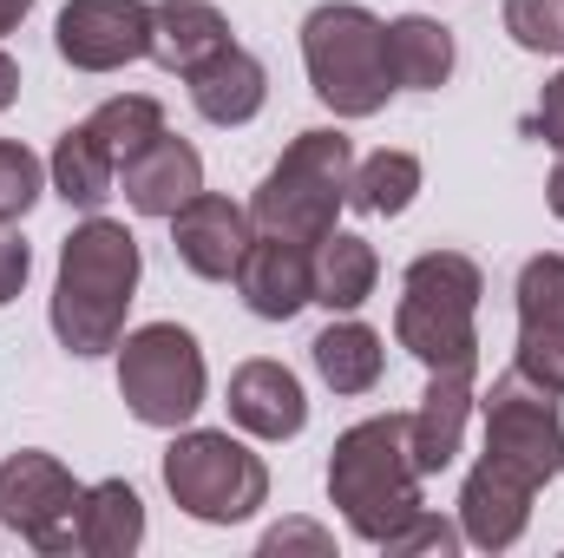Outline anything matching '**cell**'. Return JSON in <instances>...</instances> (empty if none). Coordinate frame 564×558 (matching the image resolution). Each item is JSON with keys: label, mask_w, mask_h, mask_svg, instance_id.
Segmentation results:
<instances>
[{"label": "cell", "mask_w": 564, "mask_h": 558, "mask_svg": "<svg viewBox=\"0 0 564 558\" xmlns=\"http://www.w3.org/2000/svg\"><path fill=\"white\" fill-rule=\"evenodd\" d=\"M302 66L315 99L335 119H375L394 93L388 66V20H375L361 0H328L302 20Z\"/></svg>", "instance_id": "5"}, {"label": "cell", "mask_w": 564, "mask_h": 558, "mask_svg": "<svg viewBox=\"0 0 564 558\" xmlns=\"http://www.w3.org/2000/svg\"><path fill=\"white\" fill-rule=\"evenodd\" d=\"M289 546H308V552H335V539L322 533V526H308V519H282L263 533V552H289Z\"/></svg>", "instance_id": "31"}, {"label": "cell", "mask_w": 564, "mask_h": 558, "mask_svg": "<svg viewBox=\"0 0 564 558\" xmlns=\"http://www.w3.org/2000/svg\"><path fill=\"white\" fill-rule=\"evenodd\" d=\"M164 493L197 526H243L270 500V466L217 427H184L164 447Z\"/></svg>", "instance_id": "7"}, {"label": "cell", "mask_w": 564, "mask_h": 558, "mask_svg": "<svg viewBox=\"0 0 564 558\" xmlns=\"http://www.w3.org/2000/svg\"><path fill=\"white\" fill-rule=\"evenodd\" d=\"M479 415H486V447L459 486V533L479 552H512L532 526L539 486H552L564 473L558 388L532 382L525 368H506L492 395L479 401Z\"/></svg>", "instance_id": "1"}, {"label": "cell", "mask_w": 564, "mask_h": 558, "mask_svg": "<svg viewBox=\"0 0 564 558\" xmlns=\"http://www.w3.org/2000/svg\"><path fill=\"white\" fill-rule=\"evenodd\" d=\"M79 513L86 486L40 447H20L0 460V526L20 533L33 552H79Z\"/></svg>", "instance_id": "9"}, {"label": "cell", "mask_w": 564, "mask_h": 558, "mask_svg": "<svg viewBox=\"0 0 564 558\" xmlns=\"http://www.w3.org/2000/svg\"><path fill=\"white\" fill-rule=\"evenodd\" d=\"M86 126H93V139L112 151V164H126V158H139L144 144L164 132V106L144 99V93H119V99H106Z\"/></svg>", "instance_id": "25"}, {"label": "cell", "mask_w": 564, "mask_h": 558, "mask_svg": "<svg viewBox=\"0 0 564 558\" xmlns=\"http://www.w3.org/2000/svg\"><path fill=\"white\" fill-rule=\"evenodd\" d=\"M525 132H532V139H545L552 151H564V73L539 93V112L525 119Z\"/></svg>", "instance_id": "30"}, {"label": "cell", "mask_w": 564, "mask_h": 558, "mask_svg": "<svg viewBox=\"0 0 564 558\" xmlns=\"http://www.w3.org/2000/svg\"><path fill=\"white\" fill-rule=\"evenodd\" d=\"M46 178H53V191L73 211H99L112 197V184H119V164H112L106 144L93 139V126H73V132H59V144H53Z\"/></svg>", "instance_id": "23"}, {"label": "cell", "mask_w": 564, "mask_h": 558, "mask_svg": "<svg viewBox=\"0 0 564 558\" xmlns=\"http://www.w3.org/2000/svg\"><path fill=\"white\" fill-rule=\"evenodd\" d=\"M421 191V158L414 151H375L368 164H355L348 178V204L368 217H401Z\"/></svg>", "instance_id": "24"}, {"label": "cell", "mask_w": 564, "mask_h": 558, "mask_svg": "<svg viewBox=\"0 0 564 558\" xmlns=\"http://www.w3.org/2000/svg\"><path fill=\"white\" fill-rule=\"evenodd\" d=\"M53 46L73 73H119L151 53V7L144 0H66L53 20Z\"/></svg>", "instance_id": "10"}, {"label": "cell", "mask_w": 564, "mask_h": 558, "mask_svg": "<svg viewBox=\"0 0 564 558\" xmlns=\"http://www.w3.org/2000/svg\"><path fill=\"white\" fill-rule=\"evenodd\" d=\"M348 178H355V144L328 126L295 132L289 151L270 164V178L250 197V224L263 237H289V244H322L348 204Z\"/></svg>", "instance_id": "6"}, {"label": "cell", "mask_w": 564, "mask_h": 558, "mask_svg": "<svg viewBox=\"0 0 564 558\" xmlns=\"http://www.w3.org/2000/svg\"><path fill=\"white\" fill-rule=\"evenodd\" d=\"M224 46H237L230 40V20L210 7V0H158L151 7V53L144 60H158L164 73H177V79H191L204 60H217Z\"/></svg>", "instance_id": "17"}, {"label": "cell", "mask_w": 564, "mask_h": 558, "mask_svg": "<svg viewBox=\"0 0 564 558\" xmlns=\"http://www.w3.org/2000/svg\"><path fill=\"white\" fill-rule=\"evenodd\" d=\"M545 197H552V211L564 217V151H558V171H552V184H545Z\"/></svg>", "instance_id": "34"}, {"label": "cell", "mask_w": 564, "mask_h": 558, "mask_svg": "<svg viewBox=\"0 0 564 558\" xmlns=\"http://www.w3.org/2000/svg\"><path fill=\"white\" fill-rule=\"evenodd\" d=\"M139 277H144L139 237L93 211L59 244V282H53V335H59V348H73L79 362L119 348L126 342V309L139 296Z\"/></svg>", "instance_id": "2"}, {"label": "cell", "mask_w": 564, "mask_h": 558, "mask_svg": "<svg viewBox=\"0 0 564 558\" xmlns=\"http://www.w3.org/2000/svg\"><path fill=\"white\" fill-rule=\"evenodd\" d=\"M263 99H270V73H263V60L243 53V46H224L217 60H204V66L191 73V106H197L210 126H250V119L263 112Z\"/></svg>", "instance_id": "18"}, {"label": "cell", "mask_w": 564, "mask_h": 558, "mask_svg": "<svg viewBox=\"0 0 564 558\" xmlns=\"http://www.w3.org/2000/svg\"><path fill=\"white\" fill-rule=\"evenodd\" d=\"M20 99V66H13V53H0V112Z\"/></svg>", "instance_id": "32"}, {"label": "cell", "mask_w": 564, "mask_h": 558, "mask_svg": "<svg viewBox=\"0 0 564 558\" xmlns=\"http://www.w3.org/2000/svg\"><path fill=\"white\" fill-rule=\"evenodd\" d=\"M26 13H33V0H0V40H7V33L26 20Z\"/></svg>", "instance_id": "33"}, {"label": "cell", "mask_w": 564, "mask_h": 558, "mask_svg": "<svg viewBox=\"0 0 564 558\" xmlns=\"http://www.w3.org/2000/svg\"><path fill=\"white\" fill-rule=\"evenodd\" d=\"M479 296L486 270L466 250H426L401 277L394 342L426 375H479Z\"/></svg>", "instance_id": "4"}, {"label": "cell", "mask_w": 564, "mask_h": 558, "mask_svg": "<svg viewBox=\"0 0 564 558\" xmlns=\"http://www.w3.org/2000/svg\"><path fill=\"white\" fill-rule=\"evenodd\" d=\"M453 26L426 20V13H401L388 26V66H394V86L408 93H440L453 79Z\"/></svg>", "instance_id": "22"}, {"label": "cell", "mask_w": 564, "mask_h": 558, "mask_svg": "<svg viewBox=\"0 0 564 558\" xmlns=\"http://www.w3.org/2000/svg\"><path fill=\"white\" fill-rule=\"evenodd\" d=\"M250 244H257L250 211L230 204V197H217V191H197V197L171 217V250H177V264L204 282H230Z\"/></svg>", "instance_id": "11"}, {"label": "cell", "mask_w": 564, "mask_h": 558, "mask_svg": "<svg viewBox=\"0 0 564 558\" xmlns=\"http://www.w3.org/2000/svg\"><path fill=\"white\" fill-rule=\"evenodd\" d=\"M532 382L564 395V257L545 250L519 270V362Z\"/></svg>", "instance_id": "12"}, {"label": "cell", "mask_w": 564, "mask_h": 558, "mask_svg": "<svg viewBox=\"0 0 564 558\" xmlns=\"http://www.w3.org/2000/svg\"><path fill=\"white\" fill-rule=\"evenodd\" d=\"M506 33L525 53H564V0H506Z\"/></svg>", "instance_id": "27"}, {"label": "cell", "mask_w": 564, "mask_h": 558, "mask_svg": "<svg viewBox=\"0 0 564 558\" xmlns=\"http://www.w3.org/2000/svg\"><path fill=\"white\" fill-rule=\"evenodd\" d=\"M230 420L257 440H295L308 427V395L282 362H243L230 375Z\"/></svg>", "instance_id": "15"}, {"label": "cell", "mask_w": 564, "mask_h": 558, "mask_svg": "<svg viewBox=\"0 0 564 558\" xmlns=\"http://www.w3.org/2000/svg\"><path fill=\"white\" fill-rule=\"evenodd\" d=\"M473 375H426L421 408L408 415V447H414V466L421 480L446 473L459 460V440H466V420H473Z\"/></svg>", "instance_id": "16"}, {"label": "cell", "mask_w": 564, "mask_h": 558, "mask_svg": "<svg viewBox=\"0 0 564 558\" xmlns=\"http://www.w3.org/2000/svg\"><path fill=\"white\" fill-rule=\"evenodd\" d=\"M26 277H33V250H26V244L0 224V309L26 289Z\"/></svg>", "instance_id": "29"}, {"label": "cell", "mask_w": 564, "mask_h": 558, "mask_svg": "<svg viewBox=\"0 0 564 558\" xmlns=\"http://www.w3.org/2000/svg\"><path fill=\"white\" fill-rule=\"evenodd\" d=\"M308 355H315V375L335 395H375L381 388V368H388V342L368 322H328L308 342Z\"/></svg>", "instance_id": "20"}, {"label": "cell", "mask_w": 564, "mask_h": 558, "mask_svg": "<svg viewBox=\"0 0 564 558\" xmlns=\"http://www.w3.org/2000/svg\"><path fill=\"white\" fill-rule=\"evenodd\" d=\"M204 388H210V375H204V348H197L191 329L144 322L119 342V395H126L132 420L177 433L204 408Z\"/></svg>", "instance_id": "8"}, {"label": "cell", "mask_w": 564, "mask_h": 558, "mask_svg": "<svg viewBox=\"0 0 564 558\" xmlns=\"http://www.w3.org/2000/svg\"><path fill=\"white\" fill-rule=\"evenodd\" d=\"M459 546H466V533H459L453 519H440V513H426V506H421V513H414V519H408V526H401L388 546H381V552H388V558H414V552L453 558Z\"/></svg>", "instance_id": "28"}, {"label": "cell", "mask_w": 564, "mask_h": 558, "mask_svg": "<svg viewBox=\"0 0 564 558\" xmlns=\"http://www.w3.org/2000/svg\"><path fill=\"white\" fill-rule=\"evenodd\" d=\"M308 264H315V302L335 309V315H355V309L375 296V282H381V257H375V244L355 237V230H328V237L315 244Z\"/></svg>", "instance_id": "19"}, {"label": "cell", "mask_w": 564, "mask_h": 558, "mask_svg": "<svg viewBox=\"0 0 564 558\" xmlns=\"http://www.w3.org/2000/svg\"><path fill=\"white\" fill-rule=\"evenodd\" d=\"M315 250L308 244H289V237H257L237 264V296L250 315L263 322H289L315 302Z\"/></svg>", "instance_id": "13"}, {"label": "cell", "mask_w": 564, "mask_h": 558, "mask_svg": "<svg viewBox=\"0 0 564 558\" xmlns=\"http://www.w3.org/2000/svg\"><path fill=\"white\" fill-rule=\"evenodd\" d=\"M46 191V164L20 139H0V224H20Z\"/></svg>", "instance_id": "26"}, {"label": "cell", "mask_w": 564, "mask_h": 558, "mask_svg": "<svg viewBox=\"0 0 564 558\" xmlns=\"http://www.w3.org/2000/svg\"><path fill=\"white\" fill-rule=\"evenodd\" d=\"M328 500L341 506L348 533L361 546H388L414 513H421V466L408 447V415L355 420L328 447Z\"/></svg>", "instance_id": "3"}, {"label": "cell", "mask_w": 564, "mask_h": 558, "mask_svg": "<svg viewBox=\"0 0 564 558\" xmlns=\"http://www.w3.org/2000/svg\"><path fill=\"white\" fill-rule=\"evenodd\" d=\"M119 178H126V204H132L139 217H177V211L204 191V158H197L191 139L158 132L139 158L119 164Z\"/></svg>", "instance_id": "14"}, {"label": "cell", "mask_w": 564, "mask_h": 558, "mask_svg": "<svg viewBox=\"0 0 564 558\" xmlns=\"http://www.w3.org/2000/svg\"><path fill=\"white\" fill-rule=\"evenodd\" d=\"M144 546V500L132 480H99L86 486V513H79V552L86 558H132Z\"/></svg>", "instance_id": "21"}]
</instances>
